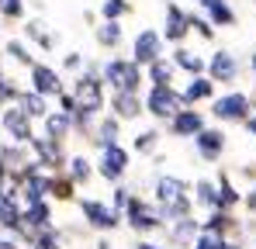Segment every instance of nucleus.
Here are the masks:
<instances>
[{"label": "nucleus", "mask_w": 256, "mask_h": 249, "mask_svg": "<svg viewBox=\"0 0 256 249\" xmlns=\"http://www.w3.org/2000/svg\"><path fill=\"white\" fill-rule=\"evenodd\" d=\"M73 100H76L80 114L100 118V111H104V80H100V66L97 62H86L84 73L73 76Z\"/></svg>", "instance_id": "nucleus-1"}, {"label": "nucleus", "mask_w": 256, "mask_h": 249, "mask_svg": "<svg viewBox=\"0 0 256 249\" xmlns=\"http://www.w3.org/2000/svg\"><path fill=\"white\" fill-rule=\"evenodd\" d=\"M100 80L104 86H111V94L118 90H128V94H138L142 83H146V70L135 62V59H125V56H111L100 62Z\"/></svg>", "instance_id": "nucleus-2"}, {"label": "nucleus", "mask_w": 256, "mask_h": 249, "mask_svg": "<svg viewBox=\"0 0 256 249\" xmlns=\"http://www.w3.org/2000/svg\"><path fill=\"white\" fill-rule=\"evenodd\" d=\"M253 114V97L242 94V90H225L222 97L212 100V118L225 124H242Z\"/></svg>", "instance_id": "nucleus-3"}, {"label": "nucleus", "mask_w": 256, "mask_h": 249, "mask_svg": "<svg viewBox=\"0 0 256 249\" xmlns=\"http://www.w3.org/2000/svg\"><path fill=\"white\" fill-rule=\"evenodd\" d=\"M142 100H146V114H152L156 122H170L180 108H187L176 86H149Z\"/></svg>", "instance_id": "nucleus-4"}, {"label": "nucleus", "mask_w": 256, "mask_h": 249, "mask_svg": "<svg viewBox=\"0 0 256 249\" xmlns=\"http://www.w3.org/2000/svg\"><path fill=\"white\" fill-rule=\"evenodd\" d=\"M166 56V42H163V32L160 28H138L135 32V38H132V56L128 59H135L142 70L146 66H152L156 59H163Z\"/></svg>", "instance_id": "nucleus-5"}, {"label": "nucleus", "mask_w": 256, "mask_h": 249, "mask_svg": "<svg viewBox=\"0 0 256 249\" xmlns=\"http://www.w3.org/2000/svg\"><path fill=\"white\" fill-rule=\"evenodd\" d=\"M239 73H242V66H239V59H236V52H228V48H214L212 56H208V80L218 86H232V83H239Z\"/></svg>", "instance_id": "nucleus-6"}, {"label": "nucleus", "mask_w": 256, "mask_h": 249, "mask_svg": "<svg viewBox=\"0 0 256 249\" xmlns=\"http://www.w3.org/2000/svg\"><path fill=\"white\" fill-rule=\"evenodd\" d=\"M163 42L166 45H184L190 35V10H184L180 4H166V14H163Z\"/></svg>", "instance_id": "nucleus-7"}, {"label": "nucleus", "mask_w": 256, "mask_h": 249, "mask_svg": "<svg viewBox=\"0 0 256 249\" xmlns=\"http://www.w3.org/2000/svg\"><path fill=\"white\" fill-rule=\"evenodd\" d=\"M28 90H35V94H42V97H59V94H66L62 90V70H56V66H48V62H35L32 70H28Z\"/></svg>", "instance_id": "nucleus-8"}, {"label": "nucleus", "mask_w": 256, "mask_h": 249, "mask_svg": "<svg viewBox=\"0 0 256 249\" xmlns=\"http://www.w3.org/2000/svg\"><path fill=\"white\" fill-rule=\"evenodd\" d=\"M204 128H208L204 111H198V108H180V111L170 118V132L176 135V138H198Z\"/></svg>", "instance_id": "nucleus-9"}, {"label": "nucleus", "mask_w": 256, "mask_h": 249, "mask_svg": "<svg viewBox=\"0 0 256 249\" xmlns=\"http://www.w3.org/2000/svg\"><path fill=\"white\" fill-rule=\"evenodd\" d=\"M0 128L14 138V142H32L35 138V128H32V118L18 108V104H10V108H4V114H0Z\"/></svg>", "instance_id": "nucleus-10"}, {"label": "nucleus", "mask_w": 256, "mask_h": 249, "mask_svg": "<svg viewBox=\"0 0 256 249\" xmlns=\"http://www.w3.org/2000/svg\"><path fill=\"white\" fill-rule=\"evenodd\" d=\"M111 114H114L118 122H135V118H142V114H146L142 94H128V90L111 94Z\"/></svg>", "instance_id": "nucleus-11"}, {"label": "nucleus", "mask_w": 256, "mask_h": 249, "mask_svg": "<svg viewBox=\"0 0 256 249\" xmlns=\"http://www.w3.org/2000/svg\"><path fill=\"white\" fill-rule=\"evenodd\" d=\"M170 59H173V66H176V73H187V76H204L208 73V59L201 52L187 48V45H173Z\"/></svg>", "instance_id": "nucleus-12"}, {"label": "nucleus", "mask_w": 256, "mask_h": 249, "mask_svg": "<svg viewBox=\"0 0 256 249\" xmlns=\"http://www.w3.org/2000/svg\"><path fill=\"white\" fill-rule=\"evenodd\" d=\"M100 176H108V180H118V176H125V170H128V152H125V146H108L104 152H100Z\"/></svg>", "instance_id": "nucleus-13"}, {"label": "nucleus", "mask_w": 256, "mask_h": 249, "mask_svg": "<svg viewBox=\"0 0 256 249\" xmlns=\"http://www.w3.org/2000/svg\"><path fill=\"white\" fill-rule=\"evenodd\" d=\"M94 42H97V48H104V52H118V48L125 45V24H122V21H100V24L94 28Z\"/></svg>", "instance_id": "nucleus-14"}, {"label": "nucleus", "mask_w": 256, "mask_h": 249, "mask_svg": "<svg viewBox=\"0 0 256 249\" xmlns=\"http://www.w3.org/2000/svg\"><path fill=\"white\" fill-rule=\"evenodd\" d=\"M194 146H198V156H201V160L214 163V160H222V152H225V132H222V128H204V132L194 138Z\"/></svg>", "instance_id": "nucleus-15"}, {"label": "nucleus", "mask_w": 256, "mask_h": 249, "mask_svg": "<svg viewBox=\"0 0 256 249\" xmlns=\"http://www.w3.org/2000/svg\"><path fill=\"white\" fill-rule=\"evenodd\" d=\"M184 104L187 108H198V104H204V100H214V83L208 80V73L204 76H187L184 83Z\"/></svg>", "instance_id": "nucleus-16"}, {"label": "nucleus", "mask_w": 256, "mask_h": 249, "mask_svg": "<svg viewBox=\"0 0 256 249\" xmlns=\"http://www.w3.org/2000/svg\"><path fill=\"white\" fill-rule=\"evenodd\" d=\"M173 80H176V66H173L170 56H163L152 66H146V83L149 86H173Z\"/></svg>", "instance_id": "nucleus-17"}, {"label": "nucleus", "mask_w": 256, "mask_h": 249, "mask_svg": "<svg viewBox=\"0 0 256 249\" xmlns=\"http://www.w3.org/2000/svg\"><path fill=\"white\" fill-rule=\"evenodd\" d=\"M42 122H45V138L62 142V138H66V132L73 128V114H70V111H48Z\"/></svg>", "instance_id": "nucleus-18"}, {"label": "nucleus", "mask_w": 256, "mask_h": 249, "mask_svg": "<svg viewBox=\"0 0 256 249\" xmlns=\"http://www.w3.org/2000/svg\"><path fill=\"white\" fill-rule=\"evenodd\" d=\"M118 132H122V122H118L114 114H100V118H97V128H94V142L108 149V146L118 142Z\"/></svg>", "instance_id": "nucleus-19"}, {"label": "nucleus", "mask_w": 256, "mask_h": 249, "mask_svg": "<svg viewBox=\"0 0 256 249\" xmlns=\"http://www.w3.org/2000/svg\"><path fill=\"white\" fill-rule=\"evenodd\" d=\"M24 42H28V45L35 42L42 52H52V48H56V42H59V35H52L42 21H28V24H24Z\"/></svg>", "instance_id": "nucleus-20"}, {"label": "nucleus", "mask_w": 256, "mask_h": 249, "mask_svg": "<svg viewBox=\"0 0 256 249\" xmlns=\"http://www.w3.org/2000/svg\"><path fill=\"white\" fill-rule=\"evenodd\" d=\"M18 108L35 122V118H45L48 114V97L42 94H35V90H21V97H18Z\"/></svg>", "instance_id": "nucleus-21"}, {"label": "nucleus", "mask_w": 256, "mask_h": 249, "mask_svg": "<svg viewBox=\"0 0 256 249\" xmlns=\"http://www.w3.org/2000/svg\"><path fill=\"white\" fill-rule=\"evenodd\" d=\"M84 214L90 218V225H97V228H114V225H118L114 211L104 208L100 201H84Z\"/></svg>", "instance_id": "nucleus-22"}, {"label": "nucleus", "mask_w": 256, "mask_h": 249, "mask_svg": "<svg viewBox=\"0 0 256 249\" xmlns=\"http://www.w3.org/2000/svg\"><path fill=\"white\" fill-rule=\"evenodd\" d=\"M4 52H7V56H10L18 66H24V70H32V66H35L32 45L24 42V35H21V38H7V42H4Z\"/></svg>", "instance_id": "nucleus-23"}, {"label": "nucleus", "mask_w": 256, "mask_h": 249, "mask_svg": "<svg viewBox=\"0 0 256 249\" xmlns=\"http://www.w3.org/2000/svg\"><path fill=\"white\" fill-rule=\"evenodd\" d=\"M128 218H132V225H135V228H142V232H149V228H156V225H160V222H156V214L142 204V201H132V204H128Z\"/></svg>", "instance_id": "nucleus-24"}, {"label": "nucleus", "mask_w": 256, "mask_h": 249, "mask_svg": "<svg viewBox=\"0 0 256 249\" xmlns=\"http://www.w3.org/2000/svg\"><path fill=\"white\" fill-rule=\"evenodd\" d=\"M132 14L128 0H100V21H125Z\"/></svg>", "instance_id": "nucleus-25"}, {"label": "nucleus", "mask_w": 256, "mask_h": 249, "mask_svg": "<svg viewBox=\"0 0 256 249\" xmlns=\"http://www.w3.org/2000/svg\"><path fill=\"white\" fill-rule=\"evenodd\" d=\"M190 32H194L201 42H214V32H218V28H214L204 14H194V10H190Z\"/></svg>", "instance_id": "nucleus-26"}, {"label": "nucleus", "mask_w": 256, "mask_h": 249, "mask_svg": "<svg viewBox=\"0 0 256 249\" xmlns=\"http://www.w3.org/2000/svg\"><path fill=\"white\" fill-rule=\"evenodd\" d=\"M0 21H24V0H0Z\"/></svg>", "instance_id": "nucleus-27"}, {"label": "nucleus", "mask_w": 256, "mask_h": 249, "mask_svg": "<svg viewBox=\"0 0 256 249\" xmlns=\"http://www.w3.org/2000/svg\"><path fill=\"white\" fill-rule=\"evenodd\" d=\"M84 70H86L84 52H66V56H62V73H73V76H80Z\"/></svg>", "instance_id": "nucleus-28"}, {"label": "nucleus", "mask_w": 256, "mask_h": 249, "mask_svg": "<svg viewBox=\"0 0 256 249\" xmlns=\"http://www.w3.org/2000/svg\"><path fill=\"white\" fill-rule=\"evenodd\" d=\"M156 142H160V132H156V128H146V132L135 135V149H138V152H152Z\"/></svg>", "instance_id": "nucleus-29"}, {"label": "nucleus", "mask_w": 256, "mask_h": 249, "mask_svg": "<svg viewBox=\"0 0 256 249\" xmlns=\"http://www.w3.org/2000/svg\"><path fill=\"white\" fill-rule=\"evenodd\" d=\"M0 225H7V228L18 225V208H14V201H10L7 194L0 198Z\"/></svg>", "instance_id": "nucleus-30"}, {"label": "nucleus", "mask_w": 256, "mask_h": 249, "mask_svg": "<svg viewBox=\"0 0 256 249\" xmlns=\"http://www.w3.org/2000/svg\"><path fill=\"white\" fill-rule=\"evenodd\" d=\"M198 201H201V204H218V187L208 184V180H201V184H198Z\"/></svg>", "instance_id": "nucleus-31"}, {"label": "nucleus", "mask_w": 256, "mask_h": 249, "mask_svg": "<svg viewBox=\"0 0 256 249\" xmlns=\"http://www.w3.org/2000/svg\"><path fill=\"white\" fill-rule=\"evenodd\" d=\"M73 180H86V176H90V163H86L84 156H73Z\"/></svg>", "instance_id": "nucleus-32"}, {"label": "nucleus", "mask_w": 256, "mask_h": 249, "mask_svg": "<svg viewBox=\"0 0 256 249\" xmlns=\"http://www.w3.org/2000/svg\"><path fill=\"white\" fill-rule=\"evenodd\" d=\"M70 190H73V187H70L66 180H59V184H52V194H56V198H62V201L70 198Z\"/></svg>", "instance_id": "nucleus-33"}, {"label": "nucleus", "mask_w": 256, "mask_h": 249, "mask_svg": "<svg viewBox=\"0 0 256 249\" xmlns=\"http://www.w3.org/2000/svg\"><path fill=\"white\" fill-rule=\"evenodd\" d=\"M242 124H246V132H250V135H253V138H256V111H253V114H250V118H246V122H242Z\"/></svg>", "instance_id": "nucleus-34"}, {"label": "nucleus", "mask_w": 256, "mask_h": 249, "mask_svg": "<svg viewBox=\"0 0 256 249\" xmlns=\"http://www.w3.org/2000/svg\"><path fill=\"white\" fill-rule=\"evenodd\" d=\"M250 70H253V76H256V52L250 56Z\"/></svg>", "instance_id": "nucleus-35"}, {"label": "nucleus", "mask_w": 256, "mask_h": 249, "mask_svg": "<svg viewBox=\"0 0 256 249\" xmlns=\"http://www.w3.org/2000/svg\"><path fill=\"white\" fill-rule=\"evenodd\" d=\"M250 208L256 211V187H253V194H250Z\"/></svg>", "instance_id": "nucleus-36"}, {"label": "nucleus", "mask_w": 256, "mask_h": 249, "mask_svg": "<svg viewBox=\"0 0 256 249\" xmlns=\"http://www.w3.org/2000/svg\"><path fill=\"white\" fill-rule=\"evenodd\" d=\"M138 249H160V246H152V242H142V246H138Z\"/></svg>", "instance_id": "nucleus-37"}, {"label": "nucleus", "mask_w": 256, "mask_h": 249, "mask_svg": "<svg viewBox=\"0 0 256 249\" xmlns=\"http://www.w3.org/2000/svg\"><path fill=\"white\" fill-rule=\"evenodd\" d=\"M0 184H4V163H0Z\"/></svg>", "instance_id": "nucleus-38"}, {"label": "nucleus", "mask_w": 256, "mask_h": 249, "mask_svg": "<svg viewBox=\"0 0 256 249\" xmlns=\"http://www.w3.org/2000/svg\"><path fill=\"white\" fill-rule=\"evenodd\" d=\"M0 42H4V28H0Z\"/></svg>", "instance_id": "nucleus-39"}]
</instances>
